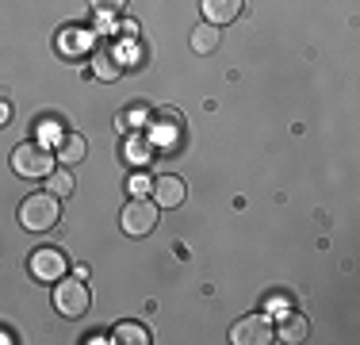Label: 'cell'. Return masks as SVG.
<instances>
[{
	"mask_svg": "<svg viewBox=\"0 0 360 345\" xmlns=\"http://www.w3.org/2000/svg\"><path fill=\"white\" fill-rule=\"evenodd\" d=\"M58 219H62V203H58L54 192H31L27 200L20 203V227L31 230V234L54 230Z\"/></svg>",
	"mask_w": 360,
	"mask_h": 345,
	"instance_id": "cell-1",
	"label": "cell"
},
{
	"mask_svg": "<svg viewBox=\"0 0 360 345\" xmlns=\"http://www.w3.org/2000/svg\"><path fill=\"white\" fill-rule=\"evenodd\" d=\"M58 165L54 150H50L46 142H23L12 150V169L15 177H27V180H46L50 169Z\"/></svg>",
	"mask_w": 360,
	"mask_h": 345,
	"instance_id": "cell-2",
	"label": "cell"
},
{
	"mask_svg": "<svg viewBox=\"0 0 360 345\" xmlns=\"http://www.w3.org/2000/svg\"><path fill=\"white\" fill-rule=\"evenodd\" d=\"M158 203L146 200V196H131V203L123 207V215H119V227H123V234L131 238H146L153 234V227H158Z\"/></svg>",
	"mask_w": 360,
	"mask_h": 345,
	"instance_id": "cell-3",
	"label": "cell"
},
{
	"mask_svg": "<svg viewBox=\"0 0 360 345\" xmlns=\"http://www.w3.org/2000/svg\"><path fill=\"white\" fill-rule=\"evenodd\" d=\"M92 303V296H89V284L81 280V276H70V280H58L54 284V307H58V315L62 318H81L84 310H89Z\"/></svg>",
	"mask_w": 360,
	"mask_h": 345,
	"instance_id": "cell-4",
	"label": "cell"
},
{
	"mask_svg": "<svg viewBox=\"0 0 360 345\" xmlns=\"http://www.w3.org/2000/svg\"><path fill=\"white\" fill-rule=\"evenodd\" d=\"M27 272L35 276L39 284H58L65 272H70V261L58 246H39L35 253L27 257Z\"/></svg>",
	"mask_w": 360,
	"mask_h": 345,
	"instance_id": "cell-5",
	"label": "cell"
},
{
	"mask_svg": "<svg viewBox=\"0 0 360 345\" xmlns=\"http://www.w3.org/2000/svg\"><path fill=\"white\" fill-rule=\"evenodd\" d=\"M230 341L234 345H269V341H276V330H272L269 315H245L242 322H234Z\"/></svg>",
	"mask_w": 360,
	"mask_h": 345,
	"instance_id": "cell-6",
	"label": "cell"
},
{
	"mask_svg": "<svg viewBox=\"0 0 360 345\" xmlns=\"http://www.w3.org/2000/svg\"><path fill=\"white\" fill-rule=\"evenodd\" d=\"M54 46H58V54L62 58H84L92 50V31H84V27H77V23H70V27H62L58 31V39H54Z\"/></svg>",
	"mask_w": 360,
	"mask_h": 345,
	"instance_id": "cell-7",
	"label": "cell"
},
{
	"mask_svg": "<svg viewBox=\"0 0 360 345\" xmlns=\"http://www.w3.org/2000/svg\"><path fill=\"white\" fill-rule=\"evenodd\" d=\"M203 8V20L215 23V27H226V23H234L238 15H242L245 0H200Z\"/></svg>",
	"mask_w": 360,
	"mask_h": 345,
	"instance_id": "cell-8",
	"label": "cell"
},
{
	"mask_svg": "<svg viewBox=\"0 0 360 345\" xmlns=\"http://www.w3.org/2000/svg\"><path fill=\"white\" fill-rule=\"evenodd\" d=\"M184 196H188V184L180 177H173V172L153 180V203H158V207H180V203H184Z\"/></svg>",
	"mask_w": 360,
	"mask_h": 345,
	"instance_id": "cell-9",
	"label": "cell"
},
{
	"mask_svg": "<svg viewBox=\"0 0 360 345\" xmlns=\"http://www.w3.org/2000/svg\"><path fill=\"white\" fill-rule=\"evenodd\" d=\"M84 153H89V142H84V134L77 131H62L54 142V158L62 161V165H77V161H84Z\"/></svg>",
	"mask_w": 360,
	"mask_h": 345,
	"instance_id": "cell-10",
	"label": "cell"
},
{
	"mask_svg": "<svg viewBox=\"0 0 360 345\" xmlns=\"http://www.w3.org/2000/svg\"><path fill=\"white\" fill-rule=\"evenodd\" d=\"M150 158H158V146H153V138L127 131V142H123V161H127V165H131V169H142Z\"/></svg>",
	"mask_w": 360,
	"mask_h": 345,
	"instance_id": "cell-11",
	"label": "cell"
},
{
	"mask_svg": "<svg viewBox=\"0 0 360 345\" xmlns=\"http://www.w3.org/2000/svg\"><path fill=\"white\" fill-rule=\"evenodd\" d=\"M192 54H200V58H207V54H215L219 50V42H222V31L215 27V23H207L203 20L200 27H192Z\"/></svg>",
	"mask_w": 360,
	"mask_h": 345,
	"instance_id": "cell-12",
	"label": "cell"
},
{
	"mask_svg": "<svg viewBox=\"0 0 360 345\" xmlns=\"http://www.w3.org/2000/svg\"><path fill=\"white\" fill-rule=\"evenodd\" d=\"M311 338V322H307L303 315H284V322H280V341H288V345H299V341H307Z\"/></svg>",
	"mask_w": 360,
	"mask_h": 345,
	"instance_id": "cell-13",
	"label": "cell"
},
{
	"mask_svg": "<svg viewBox=\"0 0 360 345\" xmlns=\"http://www.w3.org/2000/svg\"><path fill=\"white\" fill-rule=\"evenodd\" d=\"M92 73H96L100 81H119V77H123V62H119L111 50H96V54H92Z\"/></svg>",
	"mask_w": 360,
	"mask_h": 345,
	"instance_id": "cell-14",
	"label": "cell"
},
{
	"mask_svg": "<svg viewBox=\"0 0 360 345\" xmlns=\"http://www.w3.org/2000/svg\"><path fill=\"white\" fill-rule=\"evenodd\" d=\"M111 341H119V345H146V341H150V334H146V326H139V322H119L115 330H111Z\"/></svg>",
	"mask_w": 360,
	"mask_h": 345,
	"instance_id": "cell-15",
	"label": "cell"
},
{
	"mask_svg": "<svg viewBox=\"0 0 360 345\" xmlns=\"http://www.w3.org/2000/svg\"><path fill=\"white\" fill-rule=\"evenodd\" d=\"M46 188L58 196V200H65V196H73L77 180H73V172H70V169H50V177H46Z\"/></svg>",
	"mask_w": 360,
	"mask_h": 345,
	"instance_id": "cell-16",
	"label": "cell"
},
{
	"mask_svg": "<svg viewBox=\"0 0 360 345\" xmlns=\"http://www.w3.org/2000/svg\"><path fill=\"white\" fill-rule=\"evenodd\" d=\"M123 8H127V0H92V15H96L100 23H108V20H115V15H123Z\"/></svg>",
	"mask_w": 360,
	"mask_h": 345,
	"instance_id": "cell-17",
	"label": "cell"
},
{
	"mask_svg": "<svg viewBox=\"0 0 360 345\" xmlns=\"http://www.w3.org/2000/svg\"><path fill=\"white\" fill-rule=\"evenodd\" d=\"M288 307H291V296H284V291H272V296H264V315H288Z\"/></svg>",
	"mask_w": 360,
	"mask_h": 345,
	"instance_id": "cell-18",
	"label": "cell"
},
{
	"mask_svg": "<svg viewBox=\"0 0 360 345\" xmlns=\"http://www.w3.org/2000/svg\"><path fill=\"white\" fill-rule=\"evenodd\" d=\"M150 188H153V180L146 177V172H134V177L127 180V192H131V196H146Z\"/></svg>",
	"mask_w": 360,
	"mask_h": 345,
	"instance_id": "cell-19",
	"label": "cell"
},
{
	"mask_svg": "<svg viewBox=\"0 0 360 345\" xmlns=\"http://www.w3.org/2000/svg\"><path fill=\"white\" fill-rule=\"evenodd\" d=\"M134 31H139V23H134V20H123V23H119V34H127V39H134Z\"/></svg>",
	"mask_w": 360,
	"mask_h": 345,
	"instance_id": "cell-20",
	"label": "cell"
},
{
	"mask_svg": "<svg viewBox=\"0 0 360 345\" xmlns=\"http://www.w3.org/2000/svg\"><path fill=\"white\" fill-rule=\"evenodd\" d=\"M8 115H12V104H8V100H0V127L8 123Z\"/></svg>",
	"mask_w": 360,
	"mask_h": 345,
	"instance_id": "cell-21",
	"label": "cell"
},
{
	"mask_svg": "<svg viewBox=\"0 0 360 345\" xmlns=\"http://www.w3.org/2000/svg\"><path fill=\"white\" fill-rule=\"evenodd\" d=\"M15 338H12V334H8V330H0V345H12Z\"/></svg>",
	"mask_w": 360,
	"mask_h": 345,
	"instance_id": "cell-22",
	"label": "cell"
}]
</instances>
